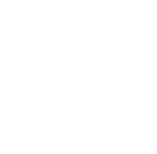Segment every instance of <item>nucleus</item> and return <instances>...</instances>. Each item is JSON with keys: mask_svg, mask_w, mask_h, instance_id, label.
<instances>
[]
</instances>
